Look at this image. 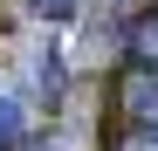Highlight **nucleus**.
Listing matches in <instances>:
<instances>
[{"label": "nucleus", "mask_w": 158, "mask_h": 151, "mask_svg": "<svg viewBox=\"0 0 158 151\" xmlns=\"http://www.w3.org/2000/svg\"><path fill=\"white\" fill-rule=\"evenodd\" d=\"M117 103H124V124H131V131L158 137V69H151V62H131V69H124Z\"/></svg>", "instance_id": "obj_1"}, {"label": "nucleus", "mask_w": 158, "mask_h": 151, "mask_svg": "<svg viewBox=\"0 0 158 151\" xmlns=\"http://www.w3.org/2000/svg\"><path fill=\"white\" fill-rule=\"evenodd\" d=\"M110 151H158V137H144V131H124V137H117Z\"/></svg>", "instance_id": "obj_2"}, {"label": "nucleus", "mask_w": 158, "mask_h": 151, "mask_svg": "<svg viewBox=\"0 0 158 151\" xmlns=\"http://www.w3.org/2000/svg\"><path fill=\"white\" fill-rule=\"evenodd\" d=\"M14 137V96H0V144Z\"/></svg>", "instance_id": "obj_3"}]
</instances>
